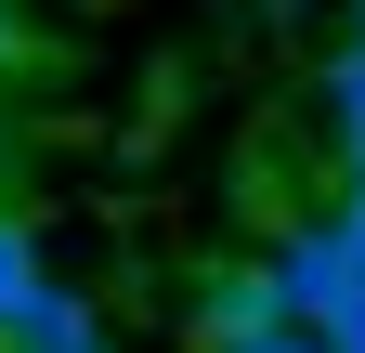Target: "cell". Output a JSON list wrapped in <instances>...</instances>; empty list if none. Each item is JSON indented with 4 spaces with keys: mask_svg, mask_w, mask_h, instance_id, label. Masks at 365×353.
Segmentation results:
<instances>
[{
    "mask_svg": "<svg viewBox=\"0 0 365 353\" xmlns=\"http://www.w3.org/2000/svg\"><path fill=\"white\" fill-rule=\"evenodd\" d=\"M352 288H365V275H352V249H339V223H327V209L274 236V301H287V327H327Z\"/></svg>",
    "mask_w": 365,
    "mask_h": 353,
    "instance_id": "cell-1",
    "label": "cell"
},
{
    "mask_svg": "<svg viewBox=\"0 0 365 353\" xmlns=\"http://www.w3.org/2000/svg\"><path fill=\"white\" fill-rule=\"evenodd\" d=\"M287 327V301H274V262H222V275H196V353H248Z\"/></svg>",
    "mask_w": 365,
    "mask_h": 353,
    "instance_id": "cell-2",
    "label": "cell"
},
{
    "mask_svg": "<svg viewBox=\"0 0 365 353\" xmlns=\"http://www.w3.org/2000/svg\"><path fill=\"white\" fill-rule=\"evenodd\" d=\"M0 353H105V314H91L78 288H53V275H39V301L0 327Z\"/></svg>",
    "mask_w": 365,
    "mask_h": 353,
    "instance_id": "cell-3",
    "label": "cell"
},
{
    "mask_svg": "<svg viewBox=\"0 0 365 353\" xmlns=\"http://www.w3.org/2000/svg\"><path fill=\"white\" fill-rule=\"evenodd\" d=\"M327 131H339V170L365 184V53H339V66H327Z\"/></svg>",
    "mask_w": 365,
    "mask_h": 353,
    "instance_id": "cell-4",
    "label": "cell"
},
{
    "mask_svg": "<svg viewBox=\"0 0 365 353\" xmlns=\"http://www.w3.org/2000/svg\"><path fill=\"white\" fill-rule=\"evenodd\" d=\"M39 275H53V262H39V236H26V209H0V327H14L26 301H39Z\"/></svg>",
    "mask_w": 365,
    "mask_h": 353,
    "instance_id": "cell-5",
    "label": "cell"
},
{
    "mask_svg": "<svg viewBox=\"0 0 365 353\" xmlns=\"http://www.w3.org/2000/svg\"><path fill=\"white\" fill-rule=\"evenodd\" d=\"M327 223H339V249H352V275H365V184H339V209H327Z\"/></svg>",
    "mask_w": 365,
    "mask_h": 353,
    "instance_id": "cell-6",
    "label": "cell"
},
{
    "mask_svg": "<svg viewBox=\"0 0 365 353\" xmlns=\"http://www.w3.org/2000/svg\"><path fill=\"white\" fill-rule=\"evenodd\" d=\"M313 340H327V353H365V288H352V301H339V314L313 327Z\"/></svg>",
    "mask_w": 365,
    "mask_h": 353,
    "instance_id": "cell-7",
    "label": "cell"
},
{
    "mask_svg": "<svg viewBox=\"0 0 365 353\" xmlns=\"http://www.w3.org/2000/svg\"><path fill=\"white\" fill-rule=\"evenodd\" d=\"M248 353H327V340H313V327H274V340H248Z\"/></svg>",
    "mask_w": 365,
    "mask_h": 353,
    "instance_id": "cell-8",
    "label": "cell"
},
{
    "mask_svg": "<svg viewBox=\"0 0 365 353\" xmlns=\"http://www.w3.org/2000/svg\"><path fill=\"white\" fill-rule=\"evenodd\" d=\"M14 53H26V39H14V0H0V66H14Z\"/></svg>",
    "mask_w": 365,
    "mask_h": 353,
    "instance_id": "cell-9",
    "label": "cell"
},
{
    "mask_svg": "<svg viewBox=\"0 0 365 353\" xmlns=\"http://www.w3.org/2000/svg\"><path fill=\"white\" fill-rule=\"evenodd\" d=\"M352 53H365V0H352Z\"/></svg>",
    "mask_w": 365,
    "mask_h": 353,
    "instance_id": "cell-10",
    "label": "cell"
},
{
    "mask_svg": "<svg viewBox=\"0 0 365 353\" xmlns=\"http://www.w3.org/2000/svg\"><path fill=\"white\" fill-rule=\"evenodd\" d=\"M0 170H14V157H0Z\"/></svg>",
    "mask_w": 365,
    "mask_h": 353,
    "instance_id": "cell-11",
    "label": "cell"
}]
</instances>
